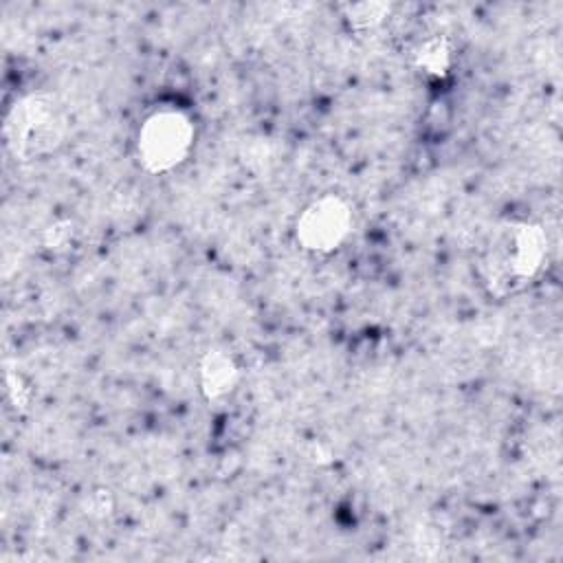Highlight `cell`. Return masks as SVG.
Returning a JSON list of instances; mask_svg holds the SVG:
<instances>
[{
	"mask_svg": "<svg viewBox=\"0 0 563 563\" xmlns=\"http://www.w3.org/2000/svg\"><path fill=\"white\" fill-rule=\"evenodd\" d=\"M194 139L191 121L178 110L154 112L141 128L139 154L152 172H165L178 165Z\"/></svg>",
	"mask_w": 563,
	"mask_h": 563,
	"instance_id": "1",
	"label": "cell"
},
{
	"mask_svg": "<svg viewBox=\"0 0 563 563\" xmlns=\"http://www.w3.org/2000/svg\"><path fill=\"white\" fill-rule=\"evenodd\" d=\"M350 209L343 200L325 196L312 202L299 218L297 235L306 249L330 251L341 244L350 231Z\"/></svg>",
	"mask_w": 563,
	"mask_h": 563,
	"instance_id": "2",
	"label": "cell"
},
{
	"mask_svg": "<svg viewBox=\"0 0 563 563\" xmlns=\"http://www.w3.org/2000/svg\"><path fill=\"white\" fill-rule=\"evenodd\" d=\"M9 139L22 154H40L55 139V119L51 103L29 99L15 108L9 119Z\"/></svg>",
	"mask_w": 563,
	"mask_h": 563,
	"instance_id": "3",
	"label": "cell"
},
{
	"mask_svg": "<svg viewBox=\"0 0 563 563\" xmlns=\"http://www.w3.org/2000/svg\"><path fill=\"white\" fill-rule=\"evenodd\" d=\"M543 257V238L532 227H521L510 235V242L506 244V251L501 255L504 271L517 279V277H530Z\"/></svg>",
	"mask_w": 563,
	"mask_h": 563,
	"instance_id": "4",
	"label": "cell"
},
{
	"mask_svg": "<svg viewBox=\"0 0 563 563\" xmlns=\"http://www.w3.org/2000/svg\"><path fill=\"white\" fill-rule=\"evenodd\" d=\"M235 383V367L229 356L213 352L202 363V385L209 396L227 394Z\"/></svg>",
	"mask_w": 563,
	"mask_h": 563,
	"instance_id": "5",
	"label": "cell"
}]
</instances>
